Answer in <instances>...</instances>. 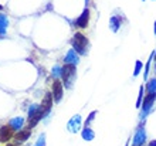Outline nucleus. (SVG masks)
<instances>
[{
	"label": "nucleus",
	"mask_w": 156,
	"mask_h": 146,
	"mask_svg": "<svg viewBox=\"0 0 156 146\" xmlns=\"http://www.w3.org/2000/svg\"><path fill=\"white\" fill-rule=\"evenodd\" d=\"M121 24H122V20H121L119 16H112L111 19H109V29L114 33H116L121 29Z\"/></svg>",
	"instance_id": "obj_14"
},
{
	"label": "nucleus",
	"mask_w": 156,
	"mask_h": 146,
	"mask_svg": "<svg viewBox=\"0 0 156 146\" xmlns=\"http://www.w3.org/2000/svg\"><path fill=\"white\" fill-rule=\"evenodd\" d=\"M0 10H3V6H2V4H0Z\"/></svg>",
	"instance_id": "obj_28"
},
{
	"label": "nucleus",
	"mask_w": 156,
	"mask_h": 146,
	"mask_svg": "<svg viewBox=\"0 0 156 146\" xmlns=\"http://www.w3.org/2000/svg\"><path fill=\"white\" fill-rule=\"evenodd\" d=\"M41 108H43V112H44V116L50 115V111H51V106H53V94L47 92L41 101Z\"/></svg>",
	"instance_id": "obj_8"
},
{
	"label": "nucleus",
	"mask_w": 156,
	"mask_h": 146,
	"mask_svg": "<svg viewBox=\"0 0 156 146\" xmlns=\"http://www.w3.org/2000/svg\"><path fill=\"white\" fill-rule=\"evenodd\" d=\"M51 74H53V77L55 78V80H58V78L61 77L62 74V67H58V65H54L53 69H51Z\"/></svg>",
	"instance_id": "obj_19"
},
{
	"label": "nucleus",
	"mask_w": 156,
	"mask_h": 146,
	"mask_svg": "<svg viewBox=\"0 0 156 146\" xmlns=\"http://www.w3.org/2000/svg\"><path fill=\"white\" fill-rule=\"evenodd\" d=\"M23 125H24V118L23 116H14L9 121V126L13 130H17V132L23 129Z\"/></svg>",
	"instance_id": "obj_11"
},
{
	"label": "nucleus",
	"mask_w": 156,
	"mask_h": 146,
	"mask_svg": "<svg viewBox=\"0 0 156 146\" xmlns=\"http://www.w3.org/2000/svg\"><path fill=\"white\" fill-rule=\"evenodd\" d=\"M88 44H90V41L82 33H75L74 37H73V48L77 51L80 55H84L87 53V48H88Z\"/></svg>",
	"instance_id": "obj_1"
},
{
	"label": "nucleus",
	"mask_w": 156,
	"mask_h": 146,
	"mask_svg": "<svg viewBox=\"0 0 156 146\" xmlns=\"http://www.w3.org/2000/svg\"><path fill=\"white\" fill-rule=\"evenodd\" d=\"M81 136H82V139H84V141H92V139L95 138V132L91 129L90 126H84Z\"/></svg>",
	"instance_id": "obj_15"
},
{
	"label": "nucleus",
	"mask_w": 156,
	"mask_h": 146,
	"mask_svg": "<svg viewBox=\"0 0 156 146\" xmlns=\"http://www.w3.org/2000/svg\"><path fill=\"white\" fill-rule=\"evenodd\" d=\"M155 101H156V92L146 94V97L144 98V104L140 106V119H144V118L148 116V114L151 112V109H152Z\"/></svg>",
	"instance_id": "obj_3"
},
{
	"label": "nucleus",
	"mask_w": 156,
	"mask_h": 146,
	"mask_svg": "<svg viewBox=\"0 0 156 146\" xmlns=\"http://www.w3.org/2000/svg\"><path fill=\"white\" fill-rule=\"evenodd\" d=\"M34 146H45V134L40 135V138L37 139V142L34 143Z\"/></svg>",
	"instance_id": "obj_21"
},
{
	"label": "nucleus",
	"mask_w": 156,
	"mask_h": 146,
	"mask_svg": "<svg viewBox=\"0 0 156 146\" xmlns=\"http://www.w3.org/2000/svg\"><path fill=\"white\" fill-rule=\"evenodd\" d=\"M13 132H14V130L9 125H3L0 128V142L7 143L12 138H14V134H13Z\"/></svg>",
	"instance_id": "obj_9"
},
{
	"label": "nucleus",
	"mask_w": 156,
	"mask_h": 146,
	"mask_svg": "<svg viewBox=\"0 0 156 146\" xmlns=\"http://www.w3.org/2000/svg\"><path fill=\"white\" fill-rule=\"evenodd\" d=\"M153 30H155V34H156V21H155V26H153Z\"/></svg>",
	"instance_id": "obj_27"
},
{
	"label": "nucleus",
	"mask_w": 156,
	"mask_h": 146,
	"mask_svg": "<svg viewBox=\"0 0 156 146\" xmlns=\"http://www.w3.org/2000/svg\"><path fill=\"white\" fill-rule=\"evenodd\" d=\"M149 146H156V141H152V142H149Z\"/></svg>",
	"instance_id": "obj_25"
},
{
	"label": "nucleus",
	"mask_w": 156,
	"mask_h": 146,
	"mask_svg": "<svg viewBox=\"0 0 156 146\" xmlns=\"http://www.w3.org/2000/svg\"><path fill=\"white\" fill-rule=\"evenodd\" d=\"M67 128H68V130H70L71 134L80 132V129H81V115H74V116L68 121Z\"/></svg>",
	"instance_id": "obj_6"
},
{
	"label": "nucleus",
	"mask_w": 156,
	"mask_h": 146,
	"mask_svg": "<svg viewBox=\"0 0 156 146\" xmlns=\"http://www.w3.org/2000/svg\"><path fill=\"white\" fill-rule=\"evenodd\" d=\"M44 118V112H43V108H41L40 111H38L36 115H33L31 118H29V128L31 129V128H34V126H37V123Z\"/></svg>",
	"instance_id": "obj_13"
},
{
	"label": "nucleus",
	"mask_w": 156,
	"mask_h": 146,
	"mask_svg": "<svg viewBox=\"0 0 156 146\" xmlns=\"http://www.w3.org/2000/svg\"><path fill=\"white\" fill-rule=\"evenodd\" d=\"M30 136H31V129H30V128H26V129H21V130H19V132H16L14 139H16L19 143H21V142H26Z\"/></svg>",
	"instance_id": "obj_12"
},
{
	"label": "nucleus",
	"mask_w": 156,
	"mask_h": 146,
	"mask_svg": "<svg viewBox=\"0 0 156 146\" xmlns=\"http://www.w3.org/2000/svg\"><path fill=\"white\" fill-rule=\"evenodd\" d=\"M75 65L74 64H64L62 65V74H61V78L64 81V85L67 88H71L73 82L75 80Z\"/></svg>",
	"instance_id": "obj_2"
},
{
	"label": "nucleus",
	"mask_w": 156,
	"mask_h": 146,
	"mask_svg": "<svg viewBox=\"0 0 156 146\" xmlns=\"http://www.w3.org/2000/svg\"><path fill=\"white\" fill-rule=\"evenodd\" d=\"M51 94H53V98L55 102H60L62 98V94H64V87H62V82L60 80H55L53 82V87H51Z\"/></svg>",
	"instance_id": "obj_5"
},
{
	"label": "nucleus",
	"mask_w": 156,
	"mask_h": 146,
	"mask_svg": "<svg viewBox=\"0 0 156 146\" xmlns=\"http://www.w3.org/2000/svg\"><path fill=\"white\" fill-rule=\"evenodd\" d=\"M153 55H155V53H153ZM152 55V57H153ZM152 57L149 58V61L146 62V67H145V80L148 78V74H149V67H151V61H152Z\"/></svg>",
	"instance_id": "obj_24"
},
{
	"label": "nucleus",
	"mask_w": 156,
	"mask_h": 146,
	"mask_svg": "<svg viewBox=\"0 0 156 146\" xmlns=\"http://www.w3.org/2000/svg\"><path fill=\"white\" fill-rule=\"evenodd\" d=\"M145 142H146V130H145L144 125H139L135 132V135H133L132 146H144Z\"/></svg>",
	"instance_id": "obj_4"
},
{
	"label": "nucleus",
	"mask_w": 156,
	"mask_h": 146,
	"mask_svg": "<svg viewBox=\"0 0 156 146\" xmlns=\"http://www.w3.org/2000/svg\"><path fill=\"white\" fill-rule=\"evenodd\" d=\"M155 60H156V53H155Z\"/></svg>",
	"instance_id": "obj_29"
},
{
	"label": "nucleus",
	"mask_w": 156,
	"mask_h": 146,
	"mask_svg": "<svg viewBox=\"0 0 156 146\" xmlns=\"http://www.w3.org/2000/svg\"><path fill=\"white\" fill-rule=\"evenodd\" d=\"M142 95H144V85L140 87V89H139V97H138V102H136V108L142 106Z\"/></svg>",
	"instance_id": "obj_22"
},
{
	"label": "nucleus",
	"mask_w": 156,
	"mask_h": 146,
	"mask_svg": "<svg viewBox=\"0 0 156 146\" xmlns=\"http://www.w3.org/2000/svg\"><path fill=\"white\" fill-rule=\"evenodd\" d=\"M145 91L146 94H155L156 92V78H152L146 82V87H145Z\"/></svg>",
	"instance_id": "obj_17"
},
{
	"label": "nucleus",
	"mask_w": 156,
	"mask_h": 146,
	"mask_svg": "<svg viewBox=\"0 0 156 146\" xmlns=\"http://www.w3.org/2000/svg\"><path fill=\"white\" fill-rule=\"evenodd\" d=\"M78 55H80V54H78L74 48L68 50L67 54H66V57H64V64H74V65H77L78 62H80V57H78Z\"/></svg>",
	"instance_id": "obj_10"
},
{
	"label": "nucleus",
	"mask_w": 156,
	"mask_h": 146,
	"mask_svg": "<svg viewBox=\"0 0 156 146\" xmlns=\"http://www.w3.org/2000/svg\"><path fill=\"white\" fill-rule=\"evenodd\" d=\"M6 146H17V145H14V143H7Z\"/></svg>",
	"instance_id": "obj_26"
},
{
	"label": "nucleus",
	"mask_w": 156,
	"mask_h": 146,
	"mask_svg": "<svg viewBox=\"0 0 156 146\" xmlns=\"http://www.w3.org/2000/svg\"><path fill=\"white\" fill-rule=\"evenodd\" d=\"M7 26H9V19L6 17V14L0 13V34H4V33H6Z\"/></svg>",
	"instance_id": "obj_16"
},
{
	"label": "nucleus",
	"mask_w": 156,
	"mask_h": 146,
	"mask_svg": "<svg viewBox=\"0 0 156 146\" xmlns=\"http://www.w3.org/2000/svg\"><path fill=\"white\" fill-rule=\"evenodd\" d=\"M97 114H98L97 111H92V112H91L90 116H88V119L85 121V126H90V125H91V122L94 121V118H95V115H97Z\"/></svg>",
	"instance_id": "obj_23"
},
{
	"label": "nucleus",
	"mask_w": 156,
	"mask_h": 146,
	"mask_svg": "<svg viewBox=\"0 0 156 146\" xmlns=\"http://www.w3.org/2000/svg\"><path fill=\"white\" fill-rule=\"evenodd\" d=\"M88 21H90V10H88V9H85V10L81 13V16L75 19L74 24L77 26L78 29H87Z\"/></svg>",
	"instance_id": "obj_7"
},
{
	"label": "nucleus",
	"mask_w": 156,
	"mask_h": 146,
	"mask_svg": "<svg viewBox=\"0 0 156 146\" xmlns=\"http://www.w3.org/2000/svg\"><path fill=\"white\" fill-rule=\"evenodd\" d=\"M40 109H41V105H38V104H31L30 108H29V118H31L33 115H36Z\"/></svg>",
	"instance_id": "obj_18"
},
{
	"label": "nucleus",
	"mask_w": 156,
	"mask_h": 146,
	"mask_svg": "<svg viewBox=\"0 0 156 146\" xmlns=\"http://www.w3.org/2000/svg\"><path fill=\"white\" fill-rule=\"evenodd\" d=\"M142 67H144V64H142V61H136V64H135V71H133V77H138L140 73V69H142Z\"/></svg>",
	"instance_id": "obj_20"
}]
</instances>
